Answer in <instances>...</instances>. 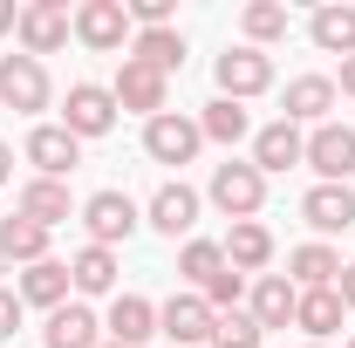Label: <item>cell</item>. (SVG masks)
<instances>
[{
    "label": "cell",
    "instance_id": "33",
    "mask_svg": "<svg viewBox=\"0 0 355 348\" xmlns=\"http://www.w3.org/2000/svg\"><path fill=\"white\" fill-rule=\"evenodd\" d=\"M239 294H246V273H232V266H225L219 280L205 287V307H212V314H232V307H239Z\"/></svg>",
    "mask_w": 355,
    "mask_h": 348
},
{
    "label": "cell",
    "instance_id": "32",
    "mask_svg": "<svg viewBox=\"0 0 355 348\" xmlns=\"http://www.w3.org/2000/svg\"><path fill=\"white\" fill-rule=\"evenodd\" d=\"M260 342H266V328L246 314V307H232V314L212 321V348H260Z\"/></svg>",
    "mask_w": 355,
    "mask_h": 348
},
{
    "label": "cell",
    "instance_id": "2",
    "mask_svg": "<svg viewBox=\"0 0 355 348\" xmlns=\"http://www.w3.org/2000/svg\"><path fill=\"white\" fill-rule=\"evenodd\" d=\"M14 35H21V55H35V62H42V55H62V48H69L76 14H69V0H28Z\"/></svg>",
    "mask_w": 355,
    "mask_h": 348
},
{
    "label": "cell",
    "instance_id": "14",
    "mask_svg": "<svg viewBox=\"0 0 355 348\" xmlns=\"http://www.w3.org/2000/svg\"><path fill=\"white\" fill-rule=\"evenodd\" d=\"M28 164H35V177H69L83 164V143L62 130V123H35L28 130Z\"/></svg>",
    "mask_w": 355,
    "mask_h": 348
},
{
    "label": "cell",
    "instance_id": "27",
    "mask_svg": "<svg viewBox=\"0 0 355 348\" xmlns=\"http://www.w3.org/2000/svg\"><path fill=\"white\" fill-rule=\"evenodd\" d=\"M308 42L321 48V55H342V62H349L355 55V7H314Z\"/></svg>",
    "mask_w": 355,
    "mask_h": 348
},
{
    "label": "cell",
    "instance_id": "39",
    "mask_svg": "<svg viewBox=\"0 0 355 348\" xmlns=\"http://www.w3.org/2000/svg\"><path fill=\"white\" fill-rule=\"evenodd\" d=\"M7 177H14V150L0 143V184H7Z\"/></svg>",
    "mask_w": 355,
    "mask_h": 348
},
{
    "label": "cell",
    "instance_id": "18",
    "mask_svg": "<svg viewBox=\"0 0 355 348\" xmlns=\"http://www.w3.org/2000/svg\"><path fill=\"white\" fill-rule=\"evenodd\" d=\"M294 307H301V287H294L287 273H260V280H253V307H246V314H253L260 328H294Z\"/></svg>",
    "mask_w": 355,
    "mask_h": 348
},
{
    "label": "cell",
    "instance_id": "13",
    "mask_svg": "<svg viewBox=\"0 0 355 348\" xmlns=\"http://www.w3.org/2000/svg\"><path fill=\"white\" fill-rule=\"evenodd\" d=\"M150 225L164 232V239H191V225H198V191L184 184V177H171V184H157L150 191Z\"/></svg>",
    "mask_w": 355,
    "mask_h": 348
},
{
    "label": "cell",
    "instance_id": "8",
    "mask_svg": "<svg viewBox=\"0 0 355 348\" xmlns=\"http://www.w3.org/2000/svg\"><path fill=\"white\" fill-rule=\"evenodd\" d=\"M212 307H205V294H171V301L157 307V335H171L178 348H212Z\"/></svg>",
    "mask_w": 355,
    "mask_h": 348
},
{
    "label": "cell",
    "instance_id": "3",
    "mask_svg": "<svg viewBox=\"0 0 355 348\" xmlns=\"http://www.w3.org/2000/svg\"><path fill=\"white\" fill-rule=\"evenodd\" d=\"M273 89V62H266V48H225L219 55V96L225 103H253V96H266Z\"/></svg>",
    "mask_w": 355,
    "mask_h": 348
},
{
    "label": "cell",
    "instance_id": "15",
    "mask_svg": "<svg viewBox=\"0 0 355 348\" xmlns=\"http://www.w3.org/2000/svg\"><path fill=\"white\" fill-rule=\"evenodd\" d=\"M219 253H225L232 273H253V280H260L266 266H273V232H266L260 218H239V225L219 239Z\"/></svg>",
    "mask_w": 355,
    "mask_h": 348
},
{
    "label": "cell",
    "instance_id": "6",
    "mask_svg": "<svg viewBox=\"0 0 355 348\" xmlns=\"http://www.w3.org/2000/svg\"><path fill=\"white\" fill-rule=\"evenodd\" d=\"M110 96H116V110H137V116L150 123V116H164V96H171V76H157V69H144V62H130V55H123V69H116Z\"/></svg>",
    "mask_w": 355,
    "mask_h": 348
},
{
    "label": "cell",
    "instance_id": "30",
    "mask_svg": "<svg viewBox=\"0 0 355 348\" xmlns=\"http://www.w3.org/2000/svg\"><path fill=\"white\" fill-rule=\"evenodd\" d=\"M198 130L212 137V143H239V137H253V116H246V103L212 96V103H205V116H198Z\"/></svg>",
    "mask_w": 355,
    "mask_h": 348
},
{
    "label": "cell",
    "instance_id": "26",
    "mask_svg": "<svg viewBox=\"0 0 355 348\" xmlns=\"http://www.w3.org/2000/svg\"><path fill=\"white\" fill-rule=\"evenodd\" d=\"M0 260L7 266H42L48 260V232L35 225V218H0Z\"/></svg>",
    "mask_w": 355,
    "mask_h": 348
},
{
    "label": "cell",
    "instance_id": "29",
    "mask_svg": "<svg viewBox=\"0 0 355 348\" xmlns=\"http://www.w3.org/2000/svg\"><path fill=\"white\" fill-rule=\"evenodd\" d=\"M178 273L191 280V294H205L212 280L225 273V253H219V239H184V253H178Z\"/></svg>",
    "mask_w": 355,
    "mask_h": 348
},
{
    "label": "cell",
    "instance_id": "41",
    "mask_svg": "<svg viewBox=\"0 0 355 348\" xmlns=\"http://www.w3.org/2000/svg\"><path fill=\"white\" fill-rule=\"evenodd\" d=\"M342 348H355V335H349V342H342Z\"/></svg>",
    "mask_w": 355,
    "mask_h": 348
},
{
    "label": "cell",
    "instance_id": "31",
    "mask_svg": "<svg viewBox=\"0 0 355 348\" xmlns=\"http://www.w3.org/2000/svg\"><path fill=\"white\" fill-rule=\"evenodd\" d=\"M239 28H246V48L280 42V35H287V7H280V0H253V7L239 14Z\"/></svg>",
    "mask_w": 355,
    "mask_h": 348
},
{
    "label": "cell",
    "instance_id": "38",
    "mask_svg": "<svg viewBox=\"0 0 355 348\" xmlns=\"http://www.w3.org/2000/svg\"><path fill=\"white\" fill-rule=\"evenodd\" d=\"M14 28H21V7H14V0H0V35H14Z\"/></svg>",
    "mask_w": 355,
    "mask_h": 348
},
{
    "label": "cell",
    "instance_id": "1",
    "mask_svg": "<svg viewBox=\"0 0 355 348\" xmlns=\"http://www.w3.org/2000/svg\"><path fill=\"white\" fill-rule=\"evenodd\" d=\"M205 198H212V205H219V212L239 225V218H253V212L266 205V177L253 171V164H239V157H225V164H212Z\"/></svg>",
    "mask_w": 355,
    "mask_h": 348
},
{
    "label": "cell",
    "instance_id": "5",
    "mask_svg": "<svg viewBox=\"0 0 355 348\" xmlns=\"http://www.w3.org/2000/svg\"><path fill=\"white\" fill-rule=\"evenodd\" d=\"M76 42L96 48V55H116L130 42V7L123 0H83L76 7Z\"/></svg>",
    "mask_w": 355,
    "mask_h": 348
},
{
    "label": "cell",
    "instance_id": "34",
    "mask_svg": "<svg viewBox=\"0 0 355 348\" xmlns=\"http://www.w3.org/2000/svg\"><path fill=\"white\" fill-rule=\"evenodd\" d=\"M130 28H171V0H123Z\"/></svg>",
    "mask_w": 355,
    "mask_h": 348
},
{
    "label": "cell",
    "instance_id": "17",
    "mask_svg": "<svg viewBox=\"0 0 355 348\" xmlns=\"http://www.w3.org/2000/svg\"><path fill=\"white\" fill-rule=\"evenodd\" d=\"M14 212H21V218H35L42 232H55L62 218L76 212V198H69V184H62V177H28V184H21V205H14Z\"/></svg>",
    "mask_w": 355,
    "mask_h": 348
},
{
    "label": "cell",
    "instance_id": "24",
    "mask_svg": "<svg viewBox=\"0 0 355 348\" xmlns=\"http://www.w3.org/2000/svg\"><path fill=\"white\" fill-rule=\"evenodd\" d=\"M96 328H103V321H96L83 301H69V307H55V314H48L42 342H48V348H96V342H103Z\"/></svg>",
    "mask_w": 355,
    "mask_h": 348
},
{
    "label": "cell",
    "instance_id": "37",
    "mask_svg": "<svg viewBox=\"0 0 355 348\" xmlns=\"http://www.w3.org/2000/svg\"><path fill=\"white\" fill-rule=\"evenodd\" d=\"M335 96H355V55L342 62V76H335Z\"/></svg>",
    "mask_w": 355,
    "mask_h": 348
},
{
    "label": "cell",
    "instance_id": "28",
    "mask_svg": "<svg viewBox=\"0 0 355 348\" xmlns=\"http://www.w3.org/2000/svg\"><path fill=\"white\" fill-rule=\"evenodd\" d=\"M69 287H76V294H110V287H116V253H110V246H83V253L69 260Z\"/></svg>",
    "mask_w": 355,
    "mask_h": 348
},
{
    "label": "cell",
    "instance_id": "16",
    "mask_svg": "<svg viewBox=\"0 0 355 348\" xmlns=\"http://www.w3.org/2000/svg\"><path fill=\"white\" fill-rule=\"evenodd\" d=\"M103 335L116 348H144L150 335H157V307L144 301V294H116L110 301V321H103Z\"/></svg>",
    "mask_w": 355,
    "mask_h": 348
},
{
    "label": "cell",
    "instance_id": "36",
    "mask_svg": "<svg viewBox=\"0 0 355 348\" xmlns=\"http://www.w3.org/2000/svg\"><path fill=\"white\" fill-rule=\"evenodd\" d=\"M335 294H342V307H355V260H342V280H335Z\"/></svg>",
    "mask_w": 355,
    "mask_h": 348
},
{
    "label": "cell",
    "instance_id": "21",
    "mask_svg": "<svg viewBox=\"0 0 355 348\" xmlns=\"http://www.w3.org/2000/svg\"><path fill=\"white\" fill-rule=\"evenodd\" d=\"M287 280L308 294V287H335L342 280V253L328 246V239H308V246H294L287 253Z\"/></svg>",
    "mask_w": 355,
    "mask_h": 348
},
{
    "label": "cell",
    "instance_id": "40",
    "mask_svg": "<svg viewBox=\"0 0 355 348\" xmlns=\"http://www.w3.org/2000/svg\"><path fill=\"white\" fill-rule=\"evenodd\" d=\"M96 348H116V342H96Z\"/></svg>",
    "mask_w": 355,
    "mask_h": 348
},
{
    "label": "cell",
    "instance_id": "10",
    "mask_svg": "<svg viewBox=\"0 0 355 348\" xmlns=\"http://www.w3.org/2000/svg\"><path fill=\"white\" fill-rule=\"evenodd\" d=\"M308 171L321 184H349V171H355V130L349 123H321L308 137Z\"/></svg>",
    "mask_w": 355,
    "mask_h": 348
},
{
    "label": "cell",
    "instance_id": "19",
    "mask_svg": "<svg viewBox=\"0 0 355 348\" xmlns=\"http://www.w3.org/2000/svg\"><path fill=\"white\" fill-rule=\"evenodd\" d=\"M301 218L314 232H355V191L349 184H314L301 198Z\"/></svg>",
    "mask_w": 355,
    "mask_h": 348
},
{
    "label": "cell",
    "instance_id": "11",
    "mask_svg": "<svg viewBox=\"0 0 355 348\" xmlns=\"http://www.w3.org/2000/svg\"><path fill=\"white\" fill-rule=\"evenodd\" d=\"M294 164H308V137H301V123H266V130H253V171L273 177V171H294Z\"/></svg>",
    "mask_w": 355,
    "mask_h": 348
},
{
    "label": "cell",
    "instance_id": "25",
    "mask_svg": "<svg viewBox=\"0 0 355 348\" xmlns=\"http://www.w3.org/2000/svg\"><path fill=\"white\" fill-rule=\"evenodd\" d=\"M130 62L171 76V69H184V35H178V28H137L130 35Z\"/></svg>",
    "mask_w": 355,
    "mask_h": 348
},
{
    "label": "cell",
    "instance_id": "12",
    "mask_svg": "<svg viewBox=\"0 0 355 348\" xmlns=\"http://www.w3.org/2000/svg\"><path fill=\"white\" fill-rule=\"evenodd\" d=\"M198 143H205V130H198L191 116H171V110H164V116H150V123H144V150H150L157 164H191V157H198Z\"/></svg>",
    "mask_w": 355,
    "mask_h": 348
},
{
    "label": "cell",
    "instance_id": "20",
    "mask_svg": "<svg viewBox=\"0 0 355 348\" xmlns=\"http://www.w3.org/2000/svg\"><path fill=\"white\" fill-rule=\"evenodd\" d=\"M342 96H335V76H294L287 82V123H328V110H335Z\"/></svg>",
    "mask_w": 355,
    "mask_h": 348
},
{
    "label": "cell",
    "instance_id": "4",
    "mask_svg": "<svg viewBox=\"0 0 355 348\" xmlns=\"http://www.w3.org/2000/svg\"><path fill=\"white\" fill-rule=\"evenodd\" d=\"M83 225H89V246H110L116 253V239H130L137 225H144V212H137L130 191H96L83 205Z\"/></svg>",
    "mask_w": 355,
    "mask_h": 348
},
{
    "label": "cell",
    "instance_id": "35",
    "mask_svg": "<svg viewBox=\"0 0 355 348\" xmlns=\"http://www.w3.org/2000/svg\"><path fill=\"white\" fill-rule=\"evenodd\" d=\"M21 314H28L21 294H7V287H0V342H14V335H21Z\"/></svg>",
    "mask_w": 355,
    "mask_h": 348
},
{
    "label": "cell",
    "instance_id": "7",
    "mask_svg": "<svg viewBox=\"0 0 355 348\" xmlns=\"http://www.w3.org/2000/svg\"><path fill=\"white\" fill-rule=\"evenodd\" d=\"M62 130L76 137V143H83V137H110L116 130V96L103 82H76L69 89V110H62Z\"/></svg>",
    "mask_w": 355,
    "mask_h": 348
},
{
    "label": "cell",
    "instance_id": "42",
    "mask_svg": "<svg viewBox=\"0 0 355 348\" xmlns=\"http://www.w3.org/2000/svg\"><path fill=\"white\" fill-rule=\"evenodd\" d=\"M308 348H328V342H308Z\"/></svg>",
    "mask_w": 355,
    "mask_h": 348
},
{
    "label": "cell",
    "instance_id": "9",
    "mask_svg": "<svg viewBox=\"0 0 355 348\" xmlns=\"http://www.w3.org/2000/svg\"><path fill=\"white\" fill-rule=\"evenodd\" d=\"M0 103L21 110V116L48 110V69L35 55H0Z\"/></svg>",
    "mask_w": 355,
    "mask_h": 348
},
{
    "label": "cell",
    "instance_id": "22",
    "mask_svg": "<svg viewBox=\"0 0 355 348\" xmlns=\"http://www.w3.org/2000/svg\"><path fill=\"white\" fill-rule=\"evenodd\" d=\"M342 314H349V307H342V294H335V287H308V294H301V307H294V328H301L308 342H328V335L342 328Z\"/></svg>",
    "mask_w": 355,
    "mask_h": 348
},
{
    "label": "cell",
    "instance_id": "23",
    "mask_svg": "<svg viewBox=\"0 0 355 348\" xmlns=\"http://www.w3.org/2000/svg\"><path fill=\"white\" fill-rule=\"evenodd\" d=\"M14 294H21V307H48V314H55V307H69V266H62V260L28 266Z\"/></svg>",
    "mask_w": 355,
    "mask_h": 348
}]
</instances>
